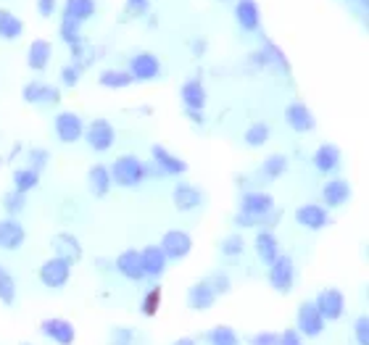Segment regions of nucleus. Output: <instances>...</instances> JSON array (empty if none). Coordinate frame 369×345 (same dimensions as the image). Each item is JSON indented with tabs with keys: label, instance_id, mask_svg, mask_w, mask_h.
<instances>
[{
	"label": "nucleus",
	"instance_id": "obj_1",
	"mask_svg": "<svg viewBox=\"0 0 369 345\" xmlns=\"http://www.w3.org/2000/svg\"><path fill=\"white\" fill-rule=\"evenodd\" d=\"M145 177V167L135 158V155H121L111 167V182H116L121 187H135L140 185Z\"/></svg>",
	"mask_w": 369,
	"mask_h": 345
},
{
	"label": "nucleus",
	"instance_id": "obj_2",
	"mask_svg": "<svg viewBox=\"0 0 369 345\" xmlns=\"http://www.w3.org/2000/svg\"><path fill=\"white\" fill-rule=\"evenodd\" d=\"M314 306L317 311L322 314V319L324 321H335L343 316V309H345V298L340 290H335V287H327V290H322L317 300H314Z\"/></svg>",
	"mask_w": 369,
	"mask_h": 345
},
{
	"label": "nucleus",
	"instance_id": "obj_3",
	"mask_svg": "<svg viewBox=\"0 0 369 345\" xmlns=\"http://www.w3.org/2000/svg\"><path fill=\"white\" fill-rule=\"evenodd\" d=\"M293 279H296V269H293L290 256H277L269 263V282H272V287L277 293H287L293 287Z\"/></svg>",
	"mask_w": 369,
	"mask_h": 345
},
{
	"label": "nucleus",
	"instance_id": "obj_4",
	"mask_svg": "<svg viewBox=\"0 0 369 345\" xmlns=\"http://www.w3.org/2000/svg\"><path fill=\"white\" fill-rule=\"evenodd\" d=\"M114 137H116V135H114V127H111L106 119H96L87 127V132H84L87 145H90L93 151H98V153L108 151V148L114 145Z\"/></svg>",
	"mask_w": 369,
	"mask_h": 345
},
{
	"label": "nucleus",
	"instance_id": "obj_5",
	"mask_svg": "<svg viewBox=\"0 0 369 345\" xmlns=\"http://www.w3.org/2000/svg\"><path fill=\"white\" fill-rule=\"evenodd\" d=\"M69 272H72V263H66L63 259H50V261L43 263L40 269V279L45 287H63L69 282Z\"/></svg>",
	"mask_w": 369,
	"mask_h": 345
},
{
	"label": "nucleus",
	"instance_id": "obj_6",
	"mask_svg": "<svg viewBox=\"0 0 369 345\" xmlns=\"http://www.w3.org/2000/svg\"><path fill=\"white\" fill-rule=\"evenodd\" d=\"M324 330V319L317 311L314 303H301L298 309V335H306V337H317Z\"/></svg>",
	"mask_w": 369,
	"mask_h": 345
},
{
	"label": "nucleus",
	"instance_id": "obj_7",
	"mask_svg": "<svg viewBox=\"0 0 369 345\" xmlns=\"http://www.w3.org/2000/svg\"><path fill=\"white\" fill-rule=\"evenodd\" d=\"M190 248H193L190 235H188V232H179V229L167 232L164 240H161V250H164V256H167V259H174V261L185 259V256L190 253Z\"/></svg>",
	"mask_w": 369,
	"mask_h": 345
},
{
	"label": "nucleus",
	"instance_id": "obj_8",
	"mask_svg": "<svg viewBox=\"0 0 369 345\" xmlns=\"http://www.w3.org/2000/svg\"><path fill=\"white\" fill-rule=\"evenodd\" d=\"M82 119L72 114V111H63L56 116V135L61 137V143H77L82 137Z\"/></svg>",
	"mask_w": 369,
	"mask_h": 345
},
{
	"label": "nucleus",
	"instance_id": "obj_9",
	"mask_svg": "<svg viewBox=\"0 0 369 345\" xmlns=\"http://www.w3.org/2000/svg\"><path fill=\"white\" fill-rule=\"evenodd\" d=\"M158 72H161V63H158V59H156L153 53H137L130 63L132 79H143V82H148V79H156Z\"/></svg>",
	"mask_w": 369,
	"mask_h": 345
},
{
	"label": "nucleus",
	"instance_id": "obj_10",
	"mask_svg": "<svg viewBox=\"0 0 369 345\" xmlns=\"http://www.w3.org/2000/svg\"><path fill=\"white\" fill-rule=\"evenodd\" d=\"M43 335L59 345H72L74 343V327L66 319H45L43 321Z\"/></svg>",
	"mask_w": 369,
	"mask_h": 345
},
{
	"label": "nucleus",
	"instance_id": "obj_11",
	"mask_svg": "<svg viewBox=\"0 0 369 345\" xmlns=\"http://www.w3.org/2000/svg\"><path fill=\"white\" fill-rule=\"evenodd\" d=\"M22 243H24V227L13 219H3L0 222V248L16 250Z\"/></svg>",
	"mask_w": 369,
	"mask_h": 345
},
{
	"label": "nucleus",
	"instance_id": "obj_12",
	"mask_svg": "<svg viewBox=\"0 0 369 345\" xmlns=\"http://www.w3.org/2000/svg\"><path fill=\"white\" fill-rule=\"evenodd\" d=\"M53 250H56V259H63L66 263H74L82 259V248H80V243H77V238H72V235H56V240H53Z\"/></svg>",
	"mask_w": 369,
	"mask_h": 345
},
{
	"label": "nucleus",
	"instance_id": "obj_13",
	"mask_svg": "<svg viewBox=\"0 0 369 345\" xmlns=\"http://www.w3.org/2000/svg\"><path fill=\"white\" fill-rule=\"evenodd\" d=\"M296 222L301 227H306V229H322V227L327 224V211L322 208V206H301L296 211Z\"/></svg>",
	"mask_w": 369,
	"mask_h": 345
},
{
	"label": "nucleus",
	"instance_id": "obj_14",
	"mask_svg": "<svg viewBox=\"0 0 369 345\" xmlns=\"http://www.w3.org/2000/svg\"><path fill=\"white\" fill-rule=\"evenodd\" d=\"M140 263H143V274L148 277H161L164 269H167V256H164V250L151 245V248H145L140 253Z\"/></svg>",
	"mask_w": 369,
	"mask_h": 345
},
{
	"label": "nucleus",
	"instance_id": "obj_15",
	"mask_svg": "<svg viewBox=\"0 0 369 345\" xmlns=\"http://www.w3.org/2000/svg\"><path fill=\"white\" fill-rule=\"evenodd\" d=\"M203 201V195L198 187H193L188 182H179L177 187H174V206H177L179 211H193V208H198Z\"/></svg>",
	"mask_w": 369,
	"mask_h": 345
},
{
	"label": "nucleus",
	"instance_id": "obj_16",
	"mask_svg": "<svg viewBox=\"0 0 369 345\" xmlns=\"http://www.w3.org/2000/svg\"><path fill=\"white\" fill-rule=\"evenodd\" d=\"M272 195H266V192H248V195H243V214L248 216H264L272 211Z\"/></svg>",
	"mask_w": 369,
	"mask_h": 345
},
{
	"label": "nucleus",
	"instance_id": "obj_17",
	"mask_svg": "<svg viewBox=\"0 0 369 345\" xmlns=\"http://www.w3.org/2000/svg\"><path fill=\"white\" fill-rule=\"evenodd\" d=\"M322 198H324L327 206L338 208V206H343V203L351 198V185H348L345 179H330V182L324 185V190H322Z\"/></svg>",
	"mask_w": 369,
	"mask_h": 345
},
{
	"label": "nucleus",
	"instance_id": "obj_18",
	"mask_svg": "<svg viewBox=\"0 0 369 345\" xmlns=\"http://www.w3.org/2000/svg\"><path fill=\"white\" fill-rule=\"evenodd\" d=\"M285 119L296 132H311L314 130V116H311V111L303 106V103H293V106H287Z\"/></svg>",
	"mask_w": 369,
	"mask_h": 345
},
{
	"label": "nucleus",
	"instance_id": "obj_19",
	"mask_svg": "<svg viewBox=\"0 0 369 345\" xmlns=\"http://www.w3.org/2000/svg\"><path fill=\"white\" fill-rule=\"evenodd\" d=\"M216 300V293L211 290V285L203 279L198 285L190 287V293H188V303H190V309L195 311H203V309H211Z\"/></svg>",
	"mask_w": 369,
	"mask_h": 345
},
{
	"label": "nucleus",
	"instance_id": "obj_20",
	"mask_svg": "<svg viewBox=\"0 0 369 345\" xmlns=\"http://www.w3.org/2000/svg\"><path fill=\"white\" fill-rule=\"evenodd\" d=\"M116 269H119L127 279H143V263H140V253L137 250H124L116 259Z\"/></svg>",
	"mask_w": 369,
	"mask_h": 345
},
{
	"label": "nucleus",
	"instance_id": "obj_21",
	"mask_svg": "<svg viewBox=\"0 0 369 345\" xmlns=\"http://www.w3.org/2000/svg\"><path fill=\"white\" fill-rule=\"evenodd\" d=\"M153 158L164 174H185V169H188V164H185L182 158L172 155L167 148H161V145H153Z\"/></svg>",
	"mask_w": 369,
	"mask_h": 345
},
{
	"label": "nucleus",
	"instance_id": "obj_22",
	"mask_svg": "<svg viewBox=\"0 0 369 345\" xmlns=\"http://www.w3.org/2000/svg\"><path fill=\"white\" fill-rule=\"evenodd\" d=\"M24 100L27 103H56L59 100V90L43 82H29L24 87Z\"/></svg>",
	"mask_w": 369,
	"mask_h": 345
},
{
	"label": "nucleus",
	"instance_id": "obj_23",
	"mask_svg": "<svg viewBox=\"0 0 369 345\" xmlns=\"http://www.w3.org/2000/svg\"><path fill=\"white\" fill-rule=\"evenodd\" d=\"M182 100H185V106L190 108L193 114H198L206 106V90H203V84L198 79H190V82L182 84Z\"/></svg>",
	"mask_w": 369,
	"mask_h": 345
},
{
	"label": "nucleus",
	"instance_id": "obj_24",
	"mask_svg": "<svg viewBox=\"0 0 369 345\" xmlns=\"http://www.w3.org/2000/svg\"><path fill=\"white\" fill-rule=\"evenodd\" d=\"M96 13V3L93 0H66V8H63V19H72V22H87L90 16Z\"/></svg>",
	"mask_w": 369,
	"mask_h": 345
},
{
	"label": "nucleus",
	"instance_id": "obj_25",
	"mask_svg": "<svg viewBox=\"0 0 369 345\" xmlns=\"http://www.w3.org/2000/svg\"><path fill=\"white\" fill-rule=\"evenodd\" d=\"M338 164H340V151L335 148V145H319L317 148V153H314V167L319 169V171H333V169H338Z\"/></svg>",
	"mask_w": 369,
	"mask_h": 345
},
{
	"label": "nucleus",
	"instance_id": "obj_26",
	"mask_svg": "<svg viewBox=\"0 0 369 345\" xmlns=\"http://www.w3.org/2000/svg\"><path fill=\"white\" fill-rule=\"evenodd\" d=\"M235 16H238V24L248 32H253L259 26V8H256L253 0H240L235 6Z\"/></svg>",
	"mask_w": 369,
	"mask_h": 345
},
{
	"label": "nucleus",
	"instance_id": "obj_27",
	"mask_svg": "<svg viewBox=\"0 0 369 345\" xmlns=\"http://www.w3.org/2000/svg\"><path fill=\"white\" fill-rule=\"evenodd\" d=\"M256 253H259V259H262L266 266L280 256V248H277V238H274L272 232H259L256 235Z\"/></svg>",
	"mask_w": 369,
	"mask_h": 345
},
{
	"label": "nucleus",
	"instance_id": "obj_28",
	"mask_svg": "<svg viewBox=\"0 0 369 345\" xmlns=\"http://www.w3.org/2000/svg\"><path fill=\"white\" fill-rule=\"evenodd\" d=\"M50 61V45L45 40H35L32 45H29V56H27V63H29V69H35V72H43L45 66H48Z\"/></svg>",
	"mask_w": 369,
	"mask_h": 345
},
{
	"label": "nucleus",
	"instance_id": "obj_29",
	"mask_svg": "<svg viewBox=\"0 0 369 345\" xmlns=\"http://www.w3.org/2000/svg\"><path fill=\"white\" fill-rule=\"evenodd\" d=\"M108 187H111V171L100 164L90 169V190H93V195H106Z\"/></svg>",
	"mask_w": 369,
	"mask_h": 345
},
{
	"label": "nucleus",
	"instance_id": "obj_30",
	"mask_svg": "<svg viewBox=\"0 0 369 345\" xmlns=\"http://www.w3.org/2000/svg\"><path fill=\"white\" fill-rule=\"evenodd\" d=\"M19 35H22V22L11 11H3L0 8V37L3 40H16Z\"/></svg>",
	"mask_w": 369,
	"mask_h": 345
},
{
	"label": "nucleus",
	"instance_id": "obj_31",
	"mask_svg": "<svg viewBox=\"0 0 369 345\" xmlns=\"http://www.w3.org/2000/svg\"><path fill=\"white\" fill-rule=\"evenodd\" d=\"M37 182H40V174L35 169H16L13 171V185H16V192H22V195L37 187Z\"/></svg>",
	"mask_w": 369,
	"mask_h": 345
},
{
	"label": "nucleus",
	"instance_id": "obj_32",
	"mask_svg": "<svg viewBox=\"0 0 369 345\" xmlns=\"http://www.w3.org/2000/svg\"><path fill=\"white\" fill-rule=\"evenodd\" d=\"M0 300L6 306H13V300H16V282H13L11 272L3 263H0Z\"/></svg>",
	"mask_w": 369,
	"mask_h": 345
},
{
	"label": "nucleus",
	"instance_id": "obj_33",
	"mask_svg": "<svg viewBox=\"0 0 369 345\" xmlns=\"http://www.w3.org/2000/svg\"><path fill=\"white\" fill-rule=\"evenodd\" d=\"M132 82V77L127 72H116V69H108V72L100 74V84L103 87H111V90H121Z\"/></svg>",
	"mask_w": 369,
	"mask_h": 345
},
{
	"label": "nucleus",
	"instance_id": "obj_34",
	"mask_svg": "<svg viewBox=\"0 0 369 345\" xmlns=\"http://www.w3.org/2000/svg\"><path fill=\"white\" fill-rule=\"evenodd\" d=\"M206 337L211 345H238V335L232 327H214Z\"/></svg>",
	"mask_w": 369,
	"mask_h": 345
},
{
	"label": "nucleus",
	"instance_id": "obj_35",
	"mask_svg": "<svg viewBox=\"0 0 369 345\" xmlns=\"http://www.w3.org/2000/svg\"><path fill=\"white\" fill-rule=\"evenodd\" d=\"M266 137H269V127L266 124H253V127H248V132H246V143L253 145V148H259V145L266 143Z\"/></svg>",
	"mask_w": 369,
	"mask_h": 345
},
{
	"label": "nucleus",
	"instance_id": "obj_36",
	"mask_svg": "<svg viewBox=\"0 0 369 345\" xmlns=\"http://www.w3.org/2000/svg\"><path fill=\"white\" fill-rule=\"evenodd\" d=\"M287 169V161H285V155H272L266 164H264V174L269 179H277L283 171Z\"/></svg>",
	"mask_w": 369,
	"mask_h": 345
},
{
	"label": "nucleus",
	"instance_id": "obj_37",
	"mask_svg": "<svg viewBox=\"0 0 369 345\" xmlns=\"http://www.w3.org/2000/svg\"><path fill=\"white\" fill-rule=\"evenodd\" d=\"M61 37H63L69 45H77V43H80V22L63 19V24H61Z\"/></svg>",
	"mask_w": 369,
	"mask_h": 345
},
{
	"label": "nucleus",
	"instance_id": "obj_38",
	"mask_svg": "<svg viewBox=\"0 0 369 345\" xmlns=\"http://www.w3.org/2000/svg\"><path fill=\"white\" fill-rule=\"evenodd\" d=\"M108 340H111V345H132L135 332H132L130 327H114L111 335H108Z\"/></svg>",
	"mask_w": 369,
	"mask_h": 345
},
{
	"label": "nucleus",
	"instance_id": "obj_39",
	"mask_svg": "<svg viewBox=\"0 0 369 345\" xmlns=\"http://www.w3.org/2000/svg\"><path fill=\"white\" fill-rule=\"evenodd\" d=\"M354 335H356V343L359 345H369V319H367V316H359V319H356Z\"/></svg>",
	"mask_w": 369,
	"mask_h": 345
},
{
	"label": "nucleus",
	"instance_id": "obj_40",
	"mask_svg": "<svg viewBox=\"0 0 369 345\" xmlns=\"http://www.w3.org/2000/svg\"><path fill=\"white\" fill-rule=\"evenodd\" d=\"M158 300H161V290H158V287H153V290H151V293L143 298V314H148V316H151V314H156V309H158Z\"/></svg>",
	"mask_w": 369,
	"mask_h": 345
},
{
	"label": "nucleus",
	"instance_id": "obj_41",
	"mask_svg": "<svg viewBox=\"0 0 369 345\" xmlns=\"http://www.w3.org/2000/svg\"><path fill=\"white\" fill-rule=\"evenodd\" d=\"M3 206H6V211H22L24 208V195L22 192H8L6 198H3Z\"/></svg>",
	"mask_w": 369,
	"mask_h": 345
},
{
	"label": "nucleus",
	"instance_id": "obj_42",
	"mask_svg": "<svg viewBox=\"0 0 369 345\" xmlns=\"http://www.w3.org/2000/svg\"><path fill=\"white\" fill-rule=\"evenodd\" d=\"M206 282L211 285V290H214L216 296H219V293H227V290H229V279H227V277H225V274H222V272L211 274V277H209Z\"/></svg>",
	"mask_w": 369,
	"mask_h": 345
},
{
	"label": "nucleus",
	"instance_id": "obj_43",
	"mask_svg": "<svg viewBox=\"0 0 369 345\" xmlns=\"http://www.w3.org/2000/svg\"><path fill=\"white\" fill-rule=\"evenodd\" d=\"M222 250H225L227 256H238L240 250H243V240H240L238 235H232V238H227V240H225Z\"/></svg>",
	"mask_w": 369,
	"mask_h": 345
},
{
	"label": "nucleus",
	"instance_id": "obj_44",
	"mask_svg": "<svg viewBox=\"0 0 369 345\" xmlns=\"http://www.w3.org/2000/svg\"><path fill=\"white\" fill-rule=\"evenodd\" d=\"M277 345H303V343H301V335H298V330H285V332L280 335Z\"/></svg>",
	"mask_w": 369,
	"mask_h": 345
},
{
	"label": "nucleus",
	"instance_id": "obj_45",
	"mask_svg": "<svg viewBox=\"0 0 369 345\" xmlns=\"http://www.w3.org/2000/svg\"><path fill=\"white\" fill-rule=\"evenodd\" d=\"M148 8V0H127V16H137Z\"/></svg>",
	"mask_w": 369,
	"mask_h": 345
},
{
	"label": "nucleus",
	"instance_id": "obj_46",
	"mask_svg": "<svg viewBox=\"0 0 369 345\" xmlns=\"http://www.w3.org/2000/svg\"><path fill=\"white\" fill-rule=\"evenodd\" d=\"M277 340H280V335L274 332H262L253 337V345H277Z\"/></svg>",
	"mask_w": 369,
	"mask_h": 345
},
{
	"label": "nucleus",
	"instance_id": "obj_47",
	"mask_svg": "<svg viewBox=\"0 0 369 345\" xmlns=\"http://www.w3.org/2000/svg\"><path fill=\"white\" fill-rule=\"evenodd\" d=\"M77 79H80V72H77V66H66L63 69V84H77Z\"/></svg>",
	"mask_w": 369,
	"mask_h": 345
},
{
	"label": "nucleus",
	"instance_id": "obj_48",
	"mask_svg": "<svg viewBox=\"0 0 369 345\" xmlns=\"http://www.w3.org/2000/svg\"><path fill=\"white\" fill-rule=\"evenodd\" d=\"M37 11L43 13V16H50V13L56 11V0H37Z\"/></svg>",
	"mask_w": 369,
	"mask_h": 345
},
{
	"label": "nucleus",
	"instance_id": "obj_49",
	"mask_svg": "<svg viewBox=\"0 0 369 345\" xmlns=\"http://www.w3.org/2000/svg\"><path fill=\"white\" fill-rule=\"evenodd\" d=\"M238 224L253 227V224H256V219H253V216H248V214H240V216H238Z\"/></svg>",
	"mask_w": 369,
	"mask_h": 345
},
{
	"label": "nucleus",
	"instance_id": "obj_50",
	"mask_svg": "<svg viewBox=\"0 0 369 345\" xmlns=\"http://www.w3.org/2000/svg\"><path fill=\"white\" fill-rule=\"evenodd\" d=\"M174 345H195V340H190V337H179Z\"/></svg>",
	"mask_w": 369,
	"mask_h": 345
}]
</instances>
